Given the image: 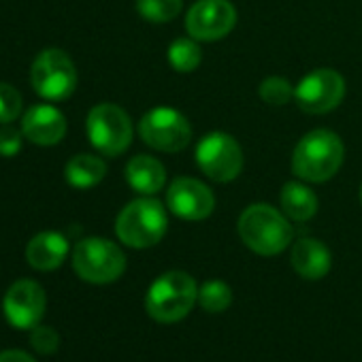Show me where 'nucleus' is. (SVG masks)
<instances>
[{"label": "nucleus", "mask_w": 362, "mask_h": 362, "mask_svg": "<svg viewBox=\"0 0 362 362\" xmlns=\"http://www.w3.org/2000/svg\"><path fill=\"white\" fill-rule=\"evenodd\" d=\"M30 345L35 347V351L43 356H52L60 347V334L52 326H35L30 334Z\"/></svg>", "instance_id": "nucleus-25"}, {"label": "nucleus", "mask_w": 362, "mask_h": 362, "mask_svg": "<svg viewBox=\"0 0 362 362\" xmlns=\"http://www.w3.org/2000/svg\"><path fill=\"white\" fill-rule=\"evenodd\" d=\"M166 205L177 218L199 222L211 216L216 207V199L203 181L192 177H179L168 186Z\"/></svg>", "instance_id": "nucleus-13"}, {"label": "nucleus", "mask_w": 362, "mask_h": 362, "mask_svg": "<svg viewBox=\"0 0 362 362\" xmlns=\"http://www.w3.org/2000/svg\"><path fill=\"white\" fill-rule=\"evenodd\" d=\"M345 158L341 139L330 130H311L294 147L292 170L311 184H322L337 175Z\"/></svg>", "instance_id": "nucleus-1"}, {"label": "nucleus", "mask_w": 362, "mask_h": 362, "mask_svg": "<svg viewBox=\"0 0 362 362\" xmlns=\"http://www.w3.org/2000/svg\"><path fill=\"white\" fill-rule=\"evenodd\" d=\"M126 181L134 192L151 197L164 188L166 170L160 160H156L153 156L141 153V156H134L126 164Z\"/></svg>", "instance_id": "nucleus-17"}, {"label": "nucleus", "mask_w": 362, "mask_h": 362, "mask_svg": "<svg viewBox=\"0 0 362 362\" xmlns=\"http://www.w3.org/2000/svg\"><path fill=\"white\" fill-rule=\"evenodd\" d=\"M281 209L294 222H307L317 211V197L303 184H290L281 190Z\"/></svg>", "instance_id": "nucleus-19"}, {"label": "nucleus", "mask_w": 362, "mask_h": 362, "mask_svg": "<svg viewBox=\"0 0 362 362\" xmlns=\"http://www.w3.org/2000/svg\"><path fill=\"white\" fill-rule=\"evenodd\" d=\"M86 130H88L90 143L103 156H111V158L119 156L132 143V122L128 113L113 103L96 105L88 113Z\"/></svg>", "instance_id": "nucleus-6"}, {"label": "nucleus", "mask_w": 362, "mask_h": 362, "mask_svg": "<svg viewBox=\"0 0 362 362\" xmlns=\"http://www.w3.org/2000/svg\"><path fill=\"white\" fill-rule=\"evenodd\" d=\"M201 62H203V52L197 39L181 37L168 45V64L177 73H192L201 66Z\"/></svg>", "instance_id": "nucleus-20"}, {"label": "nucleus", "mask_w": 362, "mask_h": 362, "mask_svg": "<svg viewBox=\"0 0 362 362\" xmlns=\"http://www.w3.org/2000/svg\"><path fill=\"white\" fill-rule=\"evenodd\" d=\"M5 317L11 326L28 330L39 326L41 317L45 315L47 296L41 284L35 279H20L16 281L5 294Z\"/></svg>", "instance_id": "nucleus-12"}, {"label": "nucleus", "mask_w": 362, "mask_h": 362, "mask_svg": "<svg viewBox=\"0 0 362 362\" xmlns=\"http://www.w3.org/2000/svg\"><path fill=\"white\" fill-rule=\"evenodd\" d=\"M22 113V94L9 86L0 83V124H11Z\"/></svg>", "instance_id": "nucleus-24"}, {"label": "nucleus", "mask_w": 362, "mask_h": 362, "mask_svg": "<svg viewBox=\"0 0 362 362\" xmlns=\"http://www.w3.org/2000/svg\"><path fill=\"white\" fill-rule=\"evenodd\" d=\"M69 256V241L56 230L39 233L26 245V260L37 271H56Z\"/></svg>", "instance_id": "nucleus-15"}, {"label": "nucleus", "mask_w": 362, "mask_h": 362, "mask_svg": "<svg viewBox=\"0 0 362 362\" xmlns=\"http://www.w3.org/2000/svg\"><path fill=\"white\" fill-rule=\"evenodd\" d=\"M345 96V81L332 69H315L294 88V98L305 113H328Z\"/></svg>", "instance_id": "nucleus-10"}, {"label": "nucleus", "mask_w": 362, "mask_h": 362, "mask_svg": "<svg viewBox=\"0 0 362 362\" xmlns=\"http://www.w3.org/2000/svg\"><path fill=\"white\" fill-rule=\"evenodd\" d=\"M22 134L24 132H20L11 124H5L3 128H0V156L3 158L18 156L22 149Z\"/></svg>", "instance_id": "nucleus-26"}, {"label": "nucleus", "mask_w": 362, "mask_h": 362, "mask_svg": "<svg viewBox=\"0 0 362 362\" xmlns=\"http://www.w3.org/2000/svg\"><path fill=\"white\" fill-rule=\"evenodd\" d=\"M73 269L88 284H111L126 271L124 252L109 239L88 237L73 250Z\"/></svg>", "instance_id": "nucleus-5"}, {"label": "nucleus", "mask_w": 362, "mask_h": 362, "mask_svg": "<svg viewBox=\"0 0 362 362\" xmlns=\"http://www.w3.org/2000/svg\"><path fill=\"white\" fill-rule=\"evenodd\" d=\"M30 81L39 96L64 100L77 88V69L62 49H45L33 62Z\"/></svg>", "instance_id": "nucleus-7"}, {"label": "nucleus", "mask_w": 362, "mask_h": 362, "mask_svg": "<svg viewBox=\"0 0 362 362\" xmlns=\"http://www.w3.org/2000/svg\"><path fill=\"white\" fill-rule=\"evenodd\" d=\"M241 241L260 256L281 254L292 243V226L286 216L267 203L250 205L239 218Z\"/></svg>", "instance_id": "nucleus-3"}, {"label": "nucleus", "mask_w": 362, "mask_h": 362, "mask_svg": "<svg viewBox=\"0 0 362 362\" xmlns=\"http://www.w3.org/2000/svg\"><path fill=\"white\" fill-rule=\"evenodd\" d=\"M141 139L158 151H181L192 139L190 122L175 109L156 107L147 111L139 124Z\"/></svg>", "instance_id": "nucleus-8"}, {"label": "nucleus", "mask_w": 362, "mask_h": 362, "mask_svg": "<svg viewBox=\"0 0 362 362\" xmlns=\"http://www.w3.org/2000/svg\"><path fill=\"white\" fill-rule=\"evenodd\" d=\"M22 132L35 145H56L66 134V117L54 105H33L22 117Z\"/></svg>", "instance_id": "nucleus-14"}, {"label": "nucleus", "mask_w": 362, "mask_h": 362, "mask_svg": "<svg viewBox=\"0 0 362 362\" xmlns=\"http://www.w3.org/2000/svg\"><path fill=\"white\" fill-rule=\"evenodd\" d=\"M292 269L305 279H322L328 275L332 258L330 250L317 239H300L292 245L290 254Z\"/></svg>", "instance_id": "nucleus-16"}, {"label": "nucleus", "mask_w": 362, "mask_h": 362, "mask_svg": "<svg viewBox=\"0 0 362 362\" xmlns=\"http://www.w3.org/2000/svg\"><path fill=\"white\" fill-rule=\"evenodd\" d=\"M0 362H37V360L22 349H7L0 351Z\"/></svg>", "instance_id": "nucleus-27"}, {"label": "nucleus", "mask_w": 362, "mask_h": 362, "mask_svg": "<svg viewBox=\"0 0 362 362\" xmlns=\"http://www.w3.org/2000/svg\"><path fill=\"white\" fill-rule=\"evenodd\" d=\"M199 303L197 281L184 271H168L160 275L147 290L145 309L151 320L160 324H175L184 320Z\"/></svg>", "instance_id": "nucleus-2"}, {"label": "nucleus", "mask_w": 362, "mask_h": 362, "mask_svg": "<svg viewBox=\"0 0 362 362\" xmlns=\"http://www.w3.org/2000/svg\"><path fill=\"white\" fill-rule=\"evenodd\" d=\"M360 201H362V188H360Z\"/></svg>", "instance_id": "nucleus-28"}, {"label": "nucleus", "mask_w": 362, "mask_h": 362, "mask_svg": "<svg viewBox=\"0 0 362 362\" xmlns=\"http://www.w3.org/2000/svg\"><path fill=\"white\" fill-rule=\"evenodd\" d=\"M105 175H107L105 160H100L98 156H92V153L73 156L64 168L66 181L77 190H88V188L98 186Z\"/></svg>", "instance_id": "nucleus-18"}, {"label": "nucleus", "mask_w": 362, "mask_h": 362, "mask_svg": "<svg viewBox=\"0 0 362 362\" xmlns=\"http://www.w3.org/2000/svg\"><path fill=\"white\" fill-rule=\"evenodd\" d=\"M260 98L267 103V105H273V107H281L286 105L292 96H294V88L288 79L284 77H269L260 83Z\"/></svg>", "instance_id": "nucleus-23"}, {"label": "nucleus", "mask_w": 362, "mask_h": 362, "mask_svg": "<svg viewBox=\"0 0 362 362\" xmlns=\"http://www.w3.org/2000/svg\"><path fill=\"white\" fill-rule=\"evenodd\" d=\"M237 24L230 0H197L186 16V30L197 41H220Z\"/></svg>", "instance_id": "nucleus-11"}, {"label": "nucleus", "mask_w": 362, "mask_h": 362, "mask_svg": "<svg viewBox=\"0 0 362 362\" xmlns=\"http://www.w3.org/2000/svg\"><path fill=\"white\" fill-rule=\"evenodd\" d=\"M233 303V290L226 281L211 279L199 288V305L209 313H222Z\"/></svg>", "instance_id": "nucleus-21"}, {"label": "nucleus", "mask_w": 362, "mask_h": 362, "mask_svg": "<svg viewBox=\"0 0 362 362\" xmlns=\"http://www.w3.org/2000/svg\"><path fill=\"white\" fill-rule=\"evenodd\" d=\"M166 211L156 199H136L119 211L115 233L124 245L145 250L160 243L166 233Z\"/></svg>", "instance_id": "nucleus-4"}, {"label": "nucleus", "mask_w": 362, "mask_h": 362, "mask_svg": "<svg viewBox=\"0 0 362 362\" xmlns=\"http://www.w3.org/2000/svg\"><path fill=\"white\" fill-rule=\"evenodd\" d=\"M184 0H136V11L151 24H166L181 11Z\"/></svg>", "instance_id": "nucleus-22"}, {"label": "nucleus", "mask_w": 362, "mask_h": 362, "mask_svg": "<svg viewBox=\"0 0 362 362\" xmlns=\"http://www.w3.org/2000/svg\"><path fill=\"white\" fill-rule=\"evenodd\" d=\"M199 168L218 184L233 181L243 168L241 145L226 132H211L197 147Z\"/></svg>", "instance_id": "nucleus-9"}]
</instances>
